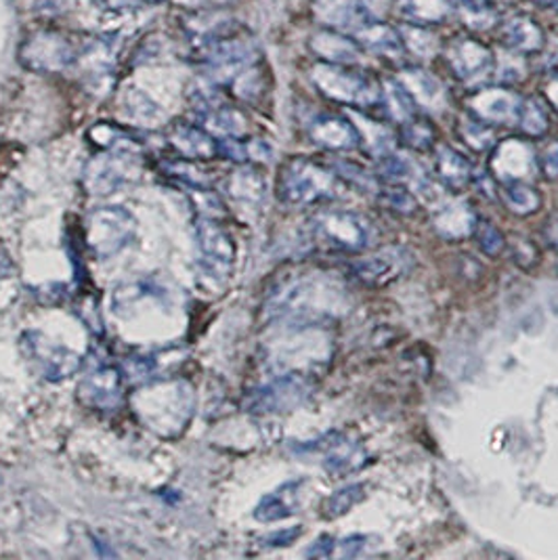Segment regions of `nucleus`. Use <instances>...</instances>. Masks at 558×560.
<instances>
[{
    "label": "nucleus",
    "instance_id": "1",
    "mask_svg": "<svg viewBox=\"0 0 558 560\" xmlns=\"http://www.w3.org/2000/svg\"><path fill=\"white\" fill-rule=\"evenodd\" d=\"M132 409L160 436H177L191 420L194 393L178 381L152 384L132 397Z\"/></svg>",
    "mask_w": 558,
    "mask_h": 560
},
{
    "label": "nucleus",
    "instance_id": "2",
    "mask_svg": "<svg viewBox=\"0 0 558 560\" xmlns=\"http://www.w3.org/2000/svg\"><path fill=\"white\" fill-rule=\"evenodd\" d=\"M86 38H74L57 27H36L24 34L18 47V61L36 74H59L82 59Z\"/></svg>",
    "mask_w": 558,
    "mask_h": 560
},
{
    "label": "nucleus",
    "instance_id": "3",
    "mask_svg": "<svg viewBox=\"0 0 558 560\" xmlns=\"http://www.w3.org/2000/svg\"><path fill=\"white\" fill-rule=\"evenodd\" d=\"M278 196L288 206L319 205L340 196V178L313 160L292 158L279 171Z\"/></svg>",
    "mask_w": 558,
    "mask_h": 560
},
{
    "label": "nucleus",
    "instance_id": "4",
    "mask_svg": "<svg viewBox=\"0 0 558 560\" xmlns=\"http://www.w3.org/2000/svg\"><path fill=\"white\" fill-rule=\"evenodd\" d=\"M311 240L336 253H361L372 246L376 231L372 223L351 210H322L309 221Z\"/></svg>",
    "mask_w": 558,
    "mask_h": 560
},
{
    "label": "nucleus",
    "instance_id": "5",
    "mask_svg": "<svg viewBox=\"0 0 558 560\" xmlns=\"http://www.w3.org/2000/svg\"><path fill=\"white\" fill-rule=\"evenodd\" d=\"M135 237V219L123 206H102L86 214L82 223V240L89 253L109 258L125 250Z\"/></svg>",
    "mask_w": 558,
    "mask_h": 560
},
{
    "label": "nucleus",
    "instance_id": "6",
    "mask_svg": "<svg viewBox=\"0 0 558 560\" xmlns=\"http://www.w3.org/2000/svg\"><path fill=\"white\" fill-rule=\"evenodd\" d=\"M315 86L334 102L349 103L357 107H370L382 102V91L372 78L351 70L349 66L319 63L313 70Z\"/></svg>",
    "mask_w": 558,
    "mask_h": 560
},
{
    "label": "nucleus",
    "instance_id": "7",
    "mask_svg": "<svg viewBox=\"0 0 558 560\" xmlns=\"http://www.w3.org/2000/svg\"><path fill=\"white\" fill-rule=\"evenodd\" d=\"M20 342L27 363L45 381L59 383L63 378H70L82 365V357L61 345H55L43 331H26Z\"/></svg>",
    "mask_w": 558,
    "mask_h": 560
},
{
    "label": "nucleus",
    "instance_id": "8",
    "mask_svg": "<svg viewBox=\"0 0 558 560\" xmlns=\"http://www.w3.org/2000/svg\"><path fill=\"white\" fill-rule=\"evenodd\" d=\"M132 158H137V152L128 150H107V153L93 158L82 173L86 191L93 196H107L127 185L137 171Z\"/></svg>",
    "mask_w": 558,
    "mask_h": 560
},
{
    "label": "nucleus",
    "instance_id": "9",
    "mask_svg": "<svg viewBox=\"0 0 558 560\" xmlns=\"http://www.w3.org/2000/svg\"><path fill=\"white\" fill-rule=\"evenodd\" d=\"M198 233V265L204 276L212 281H225L233 267L235 246L228 231L210 219H200L196 225Z\"/></svg>",
    "mask_w": 558,
    "mask_h": 560
},
{
    "label": "nucleus",
    "instance_id": "10",
    "mask_svg": "<svg viewBox=\"0 0 558 560\" xmlns=\"http://www.w3.org/2000/svg\"><path fill=\"white\" fill-rule=\"evenodd\" d=\"M311 395V384L301 374H288L274 383L256 388L246 399V409L254 413H283L301 408Z\"/></svg>",
    "mask_w": 558,
    "mask_h": 560
},
{
    "label": "nucleus",
    "instance_id": "11",
    "mask_svg": "<svg viewBox=\"0 0 558 560\" xmlns=\"http://www.w3.org/2000/svg\"><path fill=\"white\" fill-rule=\"evenodd\" d=\"M414 265V258L406 248L393 246L384 248L379 255L357 260L351 265V276L361 285L368 288H381L391 281L399 280Z\"/></svg>",
    "mask_w": 558,
    "mask_h": 560
},
{
    "label": "nucleus",
    "instance_id": "12",
    "mask_svg": "<svg viewBox=\"0 0 558 560\" xmlns=\"http://www.w3.org/2000/svg\"><path fill=\"white\" fill-rule=\"evenodd\" d=\"M123 397H125L123 374L114 365H103L100 370L91 372L78 386V399L89 409L112 411L120 408Z\"/></svg>",
    "mask_w": 558,
    "mask_h": 560
},
{
    "label": "nucleus",
    "instance_id": "13",
    "mask_svg": "<svg viewBox=\"0 0 558 560\" xmlns=\"http://www.w3.org/2000/svg\"><path fill=\"white\" fill-rule=\"evenodd\" d=\"M523 103L507 89H487L470 100V109L485 125H514L521 118Z\"/></svg>",
    "mask_w": 558,
    "mask_h": 560
},
{
    "label": "nucleus",
    "instance_id": "14",
    "mask_svg": "<svg viewBox=\"0 0 558 560\" xmlns=\"http://www.w3.org/2000/svg\"><path fill=\"white\" fill-rule=\"evenodd\" d=\"M491 171L493 175L507 183H521L525 178L533 177L537 168V160L532 148L523 141H507L496 148L491 155Z\"/></svg>",
    "mask_w": 558,
    "mask_h": 560
},
{
    "label": "nucleus",
    "instance_id": "15",
    "mask_svg": "<svg viewBox=\"0 0 558 560\" xmlns=\"http://www.w3.org/2000/svg\"><path fill=\"white\" fill-rule=\"evenodd\" d=\"M309 137L315 145L332 152H349L361 143L359 128L340 116H319L311 122Z\"/></svg>",
    "mask_w": 558,
    "mask_h": 560
},
{
    "label": "nucleus",
    "instance_id": "16",
    "mask_svg": "<svg viewBox=\"0 0 558 560\" xmlns=\"http://www.w3.org/2000/svg\"><path fill=\"white\" fill-rule=\"evenodd\" d=\"M166 137L171 148L187 160H210L219 155V139L200 125L175 122Z\"/></svg>",
    "mask_w": 558,
    "mask_h": 560
},
{
    "label": "nucleus",
    "instance_id": "17",
    "mask_svg": "<svg viewBox=\"0 0 558 560\" xmlns=\"http://www.w3.org/2000/svg\"><path fill=\"white\" fill-rule=\"evenodd\" d=\"M450 66L464 82H479L491 74L493 55L479 40H460L450 51Z\"/></svg>",
    "mask_w": 558,
    "mask_h": 560
},
{
    "label": "nucleus",
    "instance_id": "18",
    "mask_svg": "<svg viewBox=\"0 0 558 560\" xmlns=\"http://www.w3.org/2000/svg\"><path fill=\"white\" fill-rule=\"evenodd\" d=\"M317 18L332 27H356L368 24V9L363 0H315Z\"/></svg>",
    "mask_w": 558,
    "mask_h": 560
},
{
    "label": "nucleus",
    "instance_id": "19",
    "mask_svg": "<svg viewBox=\"0 0 558 560\" xmlns=\"http://www.w3.org/2000/svg\"><path fill=\"white\" fill-rule=\"evenodd\" d=\"M301 485H303V481H290V483L281 485L274 493L265 495L260 500V504L254 510L256 521L276 523V521L292 516L299 509Z\"/></svg>",
    "mask_w": 558,
    "mask_h": 560
},
{
    "label": "nucleus",
    "instance_id": "20",
    "mask_svg": "<svg viewBox=\"0 0 558 560\" xmlns=\"http://www.w3.org/2000/svg\"><path fill=\"white\" fill-rule=\"evenodd\" d=\"M311 49L319 57H324L328 63H338V66H351L359 59V45L336 32L315 34L311 38Z\"/></svg>",
    "mask_w": 558,
    "mask_h": 560
},
{
    "label": "nucleus",
    "instance_id": "21",
    "mask_svg": "<svg viewBox=\"0 0 558 560\" xmlns=\"http://www.w3.org/2000/svg\"><path fill=\"white\" fill-rule=\"evenodd\" d=\"M407 93L411 95L414 103H420L429 109H443L445 105V89L443 84L422 70H407L404 82Z\"/></svg>",
    "mask_w": 558,
    "mask_h": 560
},
{
    "label": "nucleus",
    "instance_id": "22",
    "mask_svg": "<svg viewBox=\"0 0 558 560\" xmlns=\"http://www.w3.org/2000/svg\"><path fill=\"white\" fill-rule=\"evenodd\" d=\"M326 454L328 456L324 459V468L334 477H347L363 468L368 462V454L363 452V447L345 441V436H340Z\"/></svg>",
    "mask_w": 558,
    "mask_h": 560
},
{
    "label": "nucleus",
    "instance_id": "23",
    "mask_svg": "<svg viewBox=\"0 0 558 560\" xmlns=\"http://www.w3.org/2000/svg\"><path fill=\"white\" fill-rule=\"evenodd\" d=\"M437 173L447 187L462 189L473 178V164L450 145H441L437 150Z\"/></svg>",
    "mask_w": 558,
    "mask_h": 560
},
{
    "label": "nucleus",
    "instance_id": "24",
    "mask_svg": "<svg viewBox=\"0 0 558 560\" xmlns=\"http://www.w3.org/2000/svg\"><path fill=\"white\" fill-rule=\"evenodd\" d=\"M437 230L443 235V237H464L468 233H473L475 230V214L468 210L466 205H456V202H450V205L441 206V210L437 212Z\"/></svg>",
    "mask_w": 558,
    "mask_h": 560
},
{
    "label": "nucleus",
    "instance_id": "25",
    "mask_svg": "<svg viewBox=\"0 0 558 560\" xmlns=\"http://www.w3.org/2000/svg\"><path fill=\"white\" fill-rule=\"evenodd\" d=\"M229 196L242 205H258L265 198L267 185L253 168H242L229 177Z\"/></svg>",
    "mask_w": 558,
    "mask_h": 560
},
{
    "label": "nucleus",
    "instance_id": "26",
    "mask_svg": "<svg viewBox=\"0 0 558 560\" xmlns=\"http://www.w3.org/2000/svg\"><path fill=\"white\" fill-rule=\"evenodd\" d=\"M508 47L519 52H535L544 47V34L530 18H514L504 30Z\"/></svg>",
    "mask_w": 558,
    "mask_h": 560
},
{
    "label": "nucleus",
    "instance_id": "27",
    "mask_svg": "<svg viewBox=\"0 0 558 560\" xmlns=\"http://www.w3.org/2000/svg\"><path fill=\"white\" fill-rule=\"evenodd\" d=\"M359 34V40L361 45H365L368 49L376 52H402L404 49V40H402V34H397L395 30L391 27L382 26V24H365V26L357 30Z\"/></svg>",
    "mask_w": 558,
    "mask_h": 560
},
{
    "label": "nucleus",
    "instance_id": "28",
    "mask_svg": "<svg viewBox=\"0 0 558 560\" xmlns=\"http://www.w3.org/2000/svg\"><path fill=\"white\" fill-rule=\"evenodd\" d=\"M504 198H507V205L514 214H521V217H527L539 210L542 206V196L530 187L525 180L521 183H510L504 191Z\"/></svg>",
    "mask_w": 558,
    "mask_h": 560
},
{
    "label": "nucleus",
    "instance_id": "29",
    "mask_svg": "<svg viewBox=\"0 0 558 560\" xmlns=\"http://www.w3.org/2000/svg\"><path fill=\"white\" fill-rule=\"evenodd\" d=\"M365 500V485L353 483L334 491L330 498L324 504V516L326 518H338L342 514H347L349 510L357 506L359 502Z\"/></svg>",
    "mask_w": 558,
    "mask_h": 560
},
{
    "label": "nucleus",
    "instance_id": "30",
    "mask_svg": "<svg viewBox=\"0 0 558 560\" xmlns=\"http://www.w3.org/2000/svg\"><path fill=\"white\" fill-rule=\"evenodd\" d=\"M382 100H386L388 114H391L395 120L407 122L409 118H414V107H416V103H414L411 95L407 93V89L402 82H397V80L386 82V86H384V91H382Z\"/></svg>",
    "mask_w": 558,
    "mask_h": 560
},
{
    "label": "nucleus",
    "instance_id": "31",
    "mask_svg": "<svg viewBox=\"0 0 558 560\" xmlns=\"http://www.w3.org/2000/svg\"><path fill=\"white\" fill-rule=\"evenodd\" d=\"M473 237H475V242H477V246H479L483 255H502V250L507 248V237L502 235V231L498 230L493 223L485 221V219H477L475 230H473Z\"/></svg>",
    "mask_w": 558,
    "mask_h": 560
},
{
    "label": "nucleus",
    "instance_id": "32",
    "mask_svg": "<svg viewBox=\"0 0 558 560\" xmlns=\"http://www.w3.org/2000/svg\"><path fill=\"white\" fill-rule=\"evenodd\" d=\"M376 173L384 180L397 183V180H404V178H414L416 166L406 158H402L399 153H384V155H381L379 164H376Z\"/></svg>",
    "mask_w": 558,
    "mask_h": 560
},
{
    "label": "nucleus",
    "instance_id": "33",
    "mask_svg": "<svg viewBox=\"0 0 558 560\" xmlns=\"http://www.w3.org/2000/svg\"><path fill=\"white\" fill-rule=\"evenodd\" d=\"M404 141L411 150L427 152L434 145V128L427 120H414L409 118L404 125Z\"/></svg>",
    "mask_w": 558,
    "mask_h": 560
},
{
    "label": "nucleus",
    "instance_id": "34",
    "mask_svg": "<svg viewBox=\"0 0 558 560\" xmlns=\"http://www.w3.org/2000/svg\"><path fill=\"white\" fill-rule=\"evenodd\" d=\"M521 127L532 135V137H542L546 130H548V114L544 109V105L537 102V100H530V102L523 103V109H521Z\"/></svg>",
    "mask_w": 558,
    "mask_h": 560
},
{
    "label": "nucleus",
    "instance_id": "35",
    "mask_svg": "<svg viewBox=\"0 0 558 560\" xmlns=\"http://www.w3.org/2000/svg\"><path fill=\"white\" fill-rule=\"evenodd\" d=\"M334 173L338 175V178H345V180H349L351 185H356L359 189H363V191H379V187H376V177L372 175V173H368L363 166H359V164H353V162H336L334 164Z\"/></svg>",
    "mask_w": 558,
    "mask_h": 560
},
{
    "label": "nucleus",
    "instance_id": "36",
    "mask_svg": "<svg viewBox=\"0 0 558 560\" xmlns=\"http://www.w3.org/2000/svg\"><path fill=\"white\" fill-rule=\"evenodd\" d=\"M379 198L388 210H395L399 214H414L418 210L416 198L406 189H379Z\"/></svg>",
    "mask_w": 558,
    "mask_h": 560
},
{
    "label": "nucleus",
    "instance_id": "37",
    "mask_svg": "<svg viewBox=\"0 0 558 560\" xmlns=\"http://www.w3.org/2000/svg\"><path fill=\"white\" fill-rule=\"evenodd\" d=\"M416 15L425 20H443L450 7V0H407Z\"/></svg>",
    "mask_w": 558,
    "mask_h": 560
},
{
    "label": "nucleus",
    "instance_id": "38",
    "mask_svg": "<svg viewBox=\"0 0 558 560\" xmlns=\"http://www.w3.org/2000/svg\"><path fill=\"white\" fill-rule=\"evenodd\" d=\"M462 135L466 143L475 150H487L493 145V135L489 132V128L483 127L481 122H468L462 128Z\"/></svg>",
    "mask_w": 558,
    "mask_h": 560
},
{
    "label": "nucleus",
    "instance_id": "39",
    "mask_svg": "<svg viewBox=\"0 0 558 560\" xmlns=\"http://www.w3.org/2000/svg\"><path fill=\"white\" fill-rule=\"evenodd\" d=\"M368 541H370V537H365V535H349V537H345V539H338V541H336L334 557L356 559L359 555H363Z\"/></svg>",
    "mask_w": 558,
    "mask_h": 560
},
{
    "label": "nucleus",
    "instance_id": "40",
    "mask_svg": "<svg viewBox=\"0 0 558 560\" xmlns=\"http://www.w3.org/2000/svg\"><path fill=\"white\" fill-rule=\"evenodd\" d=\"M102 9L105 11H112V13H127V11H137V9H143V7H150L155 4L160 0H95Z\"/></svg>",
    "mask_w": 558,
    "mask_h": 560
},
{
    "label": "nucleus",
    "instance_id": "41",
    "mask_svg": "<svg viewBox=\"0 0 558 560\" xmlns=\"http://www.w3.org/2000/svg\"><path fill=\"white\" fill-rule=\"evenodd\" d=\"M303 535L301 527H292V529H281L276 534H269L267 537H263V546L267 548H281V546H290L294 544L299 537Z\"/></svg>",
    "mask_w": 558,
    "mask_h": 560
},
{
    "label": "nucleus",
    "instance_id": "42",
    "mask_svg": "<svg viewBox=\"0 0 558 560\" xmlns=\"http://www.w3.org/2000/svg\"><path fill=\"white\" fill-rule=\"evenodd\" d=\"M539 166L544 171V177L558 180V143H550L544 148Z\"/></svg>",
    "mask_w": 558,
    "mask_h": 560
},
{
    "label": "nucleus",
    "instance_id": "43",
    "mask_svg": "<svg viewBox=\"0 0 558 560\" xmlns=\"http://www.w3.org/2000/svg\"><path fill=\"white\" fill-rule=\"evenodd\" d=\"M336 550V539H332L330 535H322L317 537L305 555L309 559H330Z\"/></svg>",
    "mask_w": 558,
    "mask_h": 560
},
{
    "label": "nucleus",
    "instance_id": "44",
    "mask_svg": "<svg viewBox=\"0 0 558 560\" xmlns=\"http://www.w3.org/2000/svg\"><path fill=\"white\" fill-rule=\"evenodd\" d=\"M544 240H546V244H548L550 248L558 250V214L550 217V219L546 221V225H544Z\"/></svg>",
    "mask_w": 558,
    "mask_h": 560
},
{
    "label": "nucleus",
    "instance_id": "45",
    "mask_svg": "<svg viewBox=\"0 0 558 560\" xmlns=\"http://www.w3.org/2000/svg\"><path fill=\"white\" fill-rule=\"evenodd\" d=\"M15 273V267L11 262V258L7 256V253L0 250V278H11Z\"/></svg>",
    "mask_w": 558,
    "mask_h": 560
},
{
    "label": "nucleus",
    "instance_id": "46",
    "mask_svg": "<svg viewBox=\"0 0 558 560\" xmlns=\"http://www.w3.org/2000/svg\"><path fill=\"white\" fill-rule=\"evenodd\" d=\"M548 100L555 103L558 107V77L550 82V86H548Z\"/></svg>",
    "mask_w": 558,
    "mask_h": 560
}]
</instances>
